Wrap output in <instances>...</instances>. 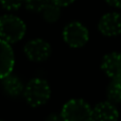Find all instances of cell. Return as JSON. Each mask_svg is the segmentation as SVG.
<instances>
[{
	"label": "cell",
	"mask_w": 121,
	"mask_h": 121,
	"mask_svg": "<svg viewBox=\"0 0 121 121\" xmlns=\"http://www.w3.org/2000/svg\"><path fill=\"white\" fill-rule=\"evenodd\" d=\"M14 64L15 57L12 47L0 38V80L12 73Z\"/></svg>",
	"instance_id": "obj_7"
},
{
	"label": "cell",
	"mask_w": 121,
	"mask_h": 121,
	"mask_svg": "<svg viewBox=\"0 0 121 121\" xmlns=\"http://www.w3.org/2000/svg\"><path fill=\"white\" fill-rule=\"evenodd\" d=\"M0 121H2V120H0Z\"/></svg>",
	"instance_id": "obj_19"
},
{
	"label": "cell",
	"mask_w": 121,
	"mask_h": 121,
	"mask_svg": "<svg viewBox=\"0 0 121 121\" xmlns=\"http://www.w3.org/2000/svg\"><path fill=\"white\" fill-rule=\"evenodd\" d=\"M45 121H64V120H63V117L60 114L53 113V114H50Z\"/></svg>",
	"instance_id": "obj_16"
},
{
	"label": "cell",
	"mask_w": 121,
	"mask_h": 121,
	"mask_svg": "<svg viewBox=\"0 0 121 121\" xmlns=\"http://www.w3.org/2000/svg\"><path fill=\"white\" fill-rule=\"evenodd\" d=\"M107 97L113 102H121V81H112L107 87Z\"/></svg>",
	"instance_id": "obj_12"
},
{
	"label": "cell",
	"mask_w": 121,
	"mask_h": 121,
	"mask_svg": "<svg viewBox=\"0 0 121 121\" xmlns=\"http://www.w3.org/2000/svg\"><path fill=\"white\" fill-rule=\"evenodd\" d=\"M118 81H121V80H118Z\"/></svg>",
	"instance_id": "obj_18"
},
{
	"label": "cell",
	"mask_w": 121,
	"mask_h": 121,
	"mask_svg": "<svg viewBox=\"0 0 121 121\" xmlns=\"http://www.w3.org/2000/svg\"><path fill=\"white\" fill-rule=\"evenodd\" d=\"M26 25L18 16L5 14L0 17V38L9 44L22 39L26 34Z\"/></svg>",
	"instance_id": "obj_1"
},
{
	"label": "cell",
	"mask_w": 121,
	"mask_h": 121,
	"mask_svg": "<svg viewBox=\"0 0 121 121\" xmlns=\"http://www.w3.org/2000/svg\"><path fill=\"white\" fill-rule=\"evenodd\" d=\"M51 2H53V3L57 4L59 6H67V5H70L71 3H73V2L75 1V0H50Z\"/></svg>",
	"instance_id": "obj_15"
},
{
	"label": "cell",
	"mask_w": 121,
	"mask_h": 121,
	"mask_svg": "<svg viewBox=\"0 0 121 121\" xmlns=\"http://www.w3.org/2000/svg\"><path fill=\"white\" fill-rule=\"evenodd\" d=\"M49 2H50V0H23V4H25L27 10L37 13L42 12V10Z\"/></svg>",
	"instance_id": "obj_13"
},
{
	"label": "cell",
	"mask_w": 121,
	"mask_h": 121,
	"mask_svg": "<svg viewBox=\"0 0 121 121\" xmlns=\"http://www.w3.org/2000/svg\"><path fill=\"white\" fill-rule=\"evenodd\" d=\"M0 4L6 11H16L23 4V0H0Z\"/></svg>",
	"instance_id": "obj_14"
},
{
	"label": "cell",
	"mask_w": 121,
	"mask_h": 121,
	"mask_svg": "<svg viewBox=\"0 0 121 121\" xmlns=\"http://www.w3.org/2000/svg\"><path fill=\"white\" fill-rule=\"evenodd\" d=\"M98 29L105 36H117L121 34V14L117 12L104 14L99 20Z\"/></svg>",
	"instance_id": "obj_6"
},
{
	"label": "cell",
	"mask_w": 121,
	"mask_h": 121,
	"mask_svg": "<svg viewBox=\"0 0 121 121\" xmlns=\"http://www.w3.org/2000/svg\"><path fill=\"white\" fill-rule=\"evenodd\" d=\"M94 115L96 121H118V109L111 102H100L95 106Z\"/></svg>",
	"instance_id": "obj_9"
},
{
	"label": "cell",
	"mask_w": 121,
	"mask_h": 121,
	"mask_svg": "<svg viewBox=\"0 0 121 121\" xmlns=\"http://www.w3.org/2000/svg\"><path fill=\"white\" fill-rule=\"evenodd\" d=\"M107 4L114 8H121V0H105Z\"/></svg>",
	"instance_id": "obj_17"
},
{
	"label": "cell",
	"mask_w": 121,
	"mask_h": 121,
	"mask_svg": "<svg viewBox=\"0 0 121 121\" xmlns=\"http://www.w3.org/2000/svg\"><path fill=\"white\" fill-rule=\"evenodd\" d=\"M40 13H42L43 18L47 22L53 23L59 20L60 17V6L50 1L49 3L46 4V6L43 9Z\"/></svg>",
	"instance_id": "obj_11"
},
{
	"label": "cell",
	"mask_w": 121,
	"mask_h": 121,
	"mask_svg": "<svg viewBox=\"0 0 121 121\" xmlns=\"http://www.w3.org/2000/svg\"><path fill=\"white\" fill-rule=\"evenodd\" d=\"M60 115L64 121H96L94 109L82 99H71L66 102Z\"/></svg>",
	"instance_id": "obj_2"
},
{
	"label": "cell",
	"mask_w": 121,
	"mask_h": 121,
	"mask_svg": "<svg viewBox=\"0 0 121 121\" xmlns=\"http://www.w3.org/2000/svg\"><path fill=\"white\" fill-rule=\"evenodd\" d=\"M23 51L26 56L32 62H44L50 56L51 46L46 40L35 38L25 45Z\"/></svg>",
	"instance_id": "obj_5"
},
{
	"label": "cell",
	"mask_w": 121,
	"mask_h": 121,
	"mask_svg": "<svg viewBox=\"0 0 121 121\" xmlns=\"http://www.w3.org/2000/svg\"><path fill=\"white\" fill-rule=\"evenodd\" d=\"M63 38L71 48H81L88 42L89 33L84 25L79 21H72L64 28Z\"/></svg>",
	"instance_id": "obj_4"
},
{
	"label": "cell",
	"mask_w": 121,
	"mask_h": 121,
	"mask_svg": "<svg viewBox=\"0 0 121 121\" xmlns=\"http://www.w3.org/2000/svg\"><path fill=\"white\" fill-rule=\"evenodd\" d=\"M51 89L48 82L44 79H32L23 89V96L28 104L32 107H37L45 104L49 100Z\"/></svg>",
	"instance_id": "obj_3"
},
{
	"label": "cell",
	"mask_w": 121,
	"mask_h": 121,
	"mask_svg": "<svg viewBox=\"0 0 121 121\" xmlns=\"http://www.w3.org/2000/svg\"><path fill=\"white\" fill-rule=\"evenodd\" d=\"M1 87L9 97H13V98L21 95L25 89L20 79L12 74H9L8 77L1 79Z\"/></svg>",
	"instance_id": "obj_10"
},
{
	"label": "cell",
	"mask_w": 121,
	"mask_h": 121,
	"mask_svg": "<svg viewBox=\"0 0 121 121\" xmlns=\"http://www.w3.org/2000/svg\"><path fill=\"white\" fill-rule=\"evenodd\" d=\"M102 70L112 80H121V53L112 52L102 60Z\"/></svg>",
	"instance_id": "obj_8"
}]
</instances>
